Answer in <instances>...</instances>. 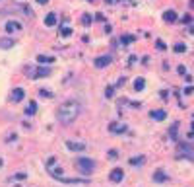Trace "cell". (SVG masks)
<instances>
[{
	"label": "cell",
	"instance_id": "cell-8",
	"mask_svg": "<svg viewBox=\"0 0 194 187\" xmlns=\"http://www.w3.org/2000/svg\"><path fill=\"white\" fill-rule=\"evenodd\" d=\"M150 117H151V119H155V121H163V119L167 117V113H165L163 109H155V111H151V113H150Z\"/></svg>",
	"mask_w": 194,
	"mask_h": 187
},
{
	"label": "cell",
	"instance_id": "cell-14",
	"mask_svg": "<svg viewBox=\"0 0 194 187\" xmlns=\"http://www.w3.org/2000/svg\"><path fill=\"white\" fill-rule=\"evenodd\" d=\"M20 27H22V25H20L18 22H8V23H6V31H8V33H14V31H18Z\"/></svg>",
	"mask_w": 194,
	"mask_h": 187
},
{
	"label": "cell",
	"instance_id": "cell-37",
	"mask_svg": "<svg viewBox=\"0 0 194 187\" xmlns=\"http://www.w3.org/2000/svg\"><path fill=\"white\" fill-rule=\"evenodd\" d=\"M192 134H194V123H192V131H190V136H192Z\"/></svg>",
	"mask_w": 194,
	"mask_h": 187
},
{
	"label": "cell",
	"instance_id": "cell-21",
	"mask_svg": "<svg viewBox=\"0 0 194 187\" xmlns=\"http://www.w3.org/2000/svg\"><path fill=\"white\" fill-rule=\"evenodd\" d=\"M173 49H175V53H184V51H186V45L184 43H177Z\"/></svg>",
	"mask_w": 194,
	"mask_h": 187
},
{
	"label": "cell",
	"instance_id": "cell-32",
	"mask_svg": "<svg viewBox=\"0 0 194 187\" xmlns=\"http://www.w3.org/2000/svg\"><path fill=\"white\" fill-rule=\"evenodd\" d=\"M25 177H27L25 174H16V176H14V179H25Z\"/></svg>",
	"mask_w": 194,
	"mask_h": 187
},
{
	"label": "cell",
	"instance_id": "cell-35",
	"mask_svg": "<svg viewBox=\"0 0 194 187\" xmlns=\"http://www.w3.org/2000/svg\"><path fill=\"white\" fill-rule=\"evenodd\" d=\"M95 18L99 20V22H105V18H103V14H95Z\"/></svg>",
	"mask_w": 194,
	"mask_h": 187
},
{
	"label": "cell",
	"instance_id": "cell-7",
	"mask_svg": "<svg viewBox=\"0 0 194 187\" xmlns=\"http://www.w3.org/2000/svg\"><path fill=\"white\" fill-rule=\"evenodd\" d=\"M66 146H68V150H76V152L86 150V144H84V142H74V140H68V142H66Z\"/></svg>",
	"mask_w": 194,
	"mask_h": 187
},
{
	"label": "cell",
	"instance_id": "cell-11",
	"mask_svg": "<svg viewBox=\"0 0 194 187\" xmlns=\"http://www.w3.org/2000/svg\"><path fill=\"white\" fill-rule=\"evenodd\" d=\"M12 47H14V39H10V37L0 39V49H12Z\"/></svg>",
	"mask_w": 194,
	"mask_h": 187
},
{
	"label": "cell",
	"instance_id": "cell-9",
	"mask_svg": "<svg viewBox=\"0 0 194 187\" xmlns=\"http://www.w3.org/2000/svg\"><path fill=\"white\" fill-rule=\"evenodd\" d=\"M126 129H128L126 125H119V123H111L109 125V131L111 132H124Z\"/></svg>",
	"mask_w": 194,
	"mask_h": 187
},
{
	"label": "cell",
	"instance_id": "cell-16",
	"mask_svg": "<svg viewBox=\"0 0 194 187\" xmlns=\"http://www.w3.org/2000/svg\"><path fill=\"white\" fill-rule=\"evenodd\" d=\"M153 179H155V181H159V183H161V181H167V176H165V174H163L161 170H157V172H155V174H153Z\"/></svg>",
	"mask_w": 194,
	"mask_h": 187
},
{
	"label": "cell",
	"instance_id": "cell-19",
	"mask_svg": "<svg viewBox=\"0 0 194 187\" xmlns=\"http://www.w3.org/2000/svg\"><path fill=\"white\" fill-rule=\"evenodd\" d=\"M37 61H39V63H45V65H51L54 59H53V57H47V55H39V57H37Z\"/></svg>",
	"mask_w": 194,
	"mask_h": 187
},
{
	"label": "cell",
	"instance_id": "cell-17",
	"mask_svg": "<svg viewBox=\"0 0 194 187\" xmlns=\"http://www.w3.org/2000/svg\"><path fill=\"white\" fill-rule=\"evenodd\" d=\"M177 131H179V123H173V125H171V129H169V136H171L173 140L177 138Z\"/></svg>",
	"mask_w": 194,
	"mask_h": 187
},
{
	"label": "cell",
	"instance_id": "cell-10",
	"mask_svg": "<svg viewBox=\"0 0 194 187\" xmlns=\"http://www.w3.org/2000/svg\"><path fill=\"white\" fill-rule=\"evenodd\" d=\"M181 152H183V154L186 156V158H190V160L194 158V150H192V148H190V146H188L186 142H184V144H181Z\"/></svg>",
	"mask_w": 194,
	"mask_h": 187
},
{
	"label": "cell",
	"instance_id": "cell-28",
	"mask_svg": "<svg viewBox=\"0 0 194 187\" xmlns=\"http://www.w3.org/2000/svg\"><path fill=\"white\" fill-rule=\"evenodd\" d=\"M109 158H111V160H117V158H119V152H117V150H111V152H109Z\"/></svg>",
	"mask_w": 194,
	"mask_h": 187
},
{
	"label": "cell",
	"instance_id": "cell-3",
	"mask_svg": "<svg viewBox=\"0 0 194 187\" xmlns=\"http://www.w3.org/2000/svg\"><path fill=\"white\" fill-rule=\"evenodd\" d=\"M111 55H103V57H97L95 61H93V65L97 66V68H105V66H109L111 65Z\"/></svg>",
	"mask_w": 194,
	"mask_h": 187
},
{
	"label": "cell",
	"instance_id": "cell-24",
	"mask_svg": "<svg viewBox=\"0 0 194 187\" xmlns=\"http://www.w3.org/2000/svg\"><path fill=\"white\" fill-rule=\"evenodd\" d=\"M155 47H157V49H159V51H167V45L163 43L161 39H157V41H155Z\"/></svg>",
	"mask_w": 194,
	"mask_h": 187
},
{
	"label": "cell",
	"instance_id": "cell-1",
	"mask_svg": "<svg viewBox=\"0 0 194 187\" xmlns=\"http://www.w3.org/2000/svg\"><path fill=\"white\" fill-rule=\"evenodd\" d=\"M80 109H82L80 103L74 101V99H70V101H64V103L56 109V117H58L60 123H66V125H68V123H72L76 117L80 115Z\"/></svg>",
	"mask_w": 194,
	"mask_h": 187
},
{
	"label": "cell",
	"instance_id": "cell-27",
	"mask_svg": "<svg viewBox=\"0 0 194 187\" xmlns=\"http://www.w3.org/2000/svg\"><path fill=\"white\" fill-rule=\"evenodd\" d=\"M181 22H183V23H190V22H192V16H190V14H184Z\"/></svg>",
	"mask_w": 194,
	"mask_h": 187
},
{
	"label": "cell",
	"instance_id": "cell-13",
	"mask_svg": "<svg viewBox=\"0 0 194 187\" xmlns=\"http://www.w3.org/2000/svg\"><path fill=\"white\" fill-rule=\"evenodd\" d=\"M54 23H56V14H54V12L47 14V18H45V25H49V27H51V25H54Z\"/></svg>",
	"mask_w": 194,
	"mask_h": 187
},
{
	"label": "cell",
	"instance_id": "cell-22",
	"mask_svg": "<svg viewBox=\"0 0 194 187\" xmlns=\"http://www.w3.org/2000/svg\"><path fill=\"white\" fill-rule=\"evenodd\" d=\"M49 74H51V70H49V68H39V70H37V74H33V76H49Z\"/></svg>",
	"mask_w": 194,
	"mask_h": 187
},
{
	"label": "cell",
	"instance_id": "cell-2",
	"mask_svg": "<svg viewBox=\"0 0 194 187\" xmlns=\"http://www.w3.org/2000/svg\"><path fill=\"white\" fill-rule=\"evenodd\" d=\"M76 166H78V170H80L82 174H86V176H89V174L95 170V162H93L91 158H78V160H76Z\"/></svg>",
	"mask_w": 194,
	"mask_h": 187
},
{
	"label": "cell",
	"instance_id": "cell-12",
	"mask_svg": "<svg viewBox=\"0 0 194 187\" xmlns=\"http://www.w3.org/2000/svg\"><path fill=\"white\" fill-rule=\"evenodd\" d=\"M144 88H146V80H144V78H136V80H134V90H136V92H142Z\"/></svg>",
	"mask_w": 194,
	"mask_h": 187
},
{
	"label": "cell",
	"instance_id": "cell-30",
	"mask_svg": "<svg viewBox=\"0 0 194 187\" xmlns=\"http://www.w3.org/2000/svg\"><path fill=\"white\" fill-rule=\"evenodd\" d=\"M192 92H194V88H192V86H188V88H184V96H190Z\"/></svg>",
	"mask_w": 194,
	"mask_h": 187
},
{
	"label": "cell",
	"instance_id": "cell-5",
	"mask_svg": "<svg viewBox=\"0 0 194 187\" xmlns=\"http://www.w3.org/2000/svg\"><path fill=\"white\" fill-rule=\"evenodd\" d=\"M122 177H124V172H122L120 168H115V170L111 172V176H109V179H111L113 183H119V181H122Z\"/></svg>",
	"mask_w": 194,
	"mask_h": 187
},
{
	"label": "cell",
	"instance_id": "cell-29",
	"mask_svg": "<svg viewBox=\"0 0 194 187\" xmlns=\"http://www.w3.org/2000/svg\"><path fill=\"white\" fill-rule=\"evenodd\" d=\"M39 96H45V98H51L53 94H51L49 90H41V92H39Z\"/></svg>",
	"mask_w": 194,
	"mask_h": 187
},
{
	"label": "cell",
	"instance_id": "cell-15",
	"mask_svg": "<svg viewBox=\"0 0 194 187\" xmlns=\"http://www.w3.org/2000/svg\"><path fill=\"white\" fill-rule=\"evenodd\" d=\"M132 41H136V35H130V33H126V35H122V37H120V43H122V45H130Z\"/></svg>",
	"mask_w": 194,
	"mask_h": 187
},
{
	"label": "cell",
	"instance_id": "cell-26",
	"mask_svg": "<svg viewBox=\"0 0 194 187\" xmlns=\"http://www.w3.org/2000/svg\"><path fill=\"white\" fill-rule=\"evenodd\" d=\"M113 92H115V88H113V86H107V90H105V98H113Z\"/></svg>",
	"mask_w": 194,
	"mask_h": 187
},
{
	"label": "cell",
	"instance_id": "cell-20",
	"mask_svg": "<svg viewBox=\"0 0 194 187\" xmlns=\"http://www.w3.org/2000/svg\"><path fill=\"white\" fill-rule=\"evenodd\" d=\"M144 162H146V158H144V156H138V158H130V164H132V166H142Z\"/></svg>",
	"mask_w": 194,
	"mask_h": 187
},
{
	"label": "cell",
	"instance_id": "cell-33",
	"mask_svg": "<svg viewBox=\"0 0 194 187\" xmlns=\"http://www.w3.org/2000/svg\"><path fill=\"white\" fill-rule=\"evenodd\" d=\"M136 61H138V59H136V57L132 55V57H130V59H128V65H134V63H136Z\"/></svg>",
	"mask_w": 194,
	"mask_h": 187
},
{
	"label": "cell",
	"instance_id": "cell-18",
	"mask_svg": "<svg viewBox=\"0 0 194 187\" xmlns=\"http://www.w3.org/2000/svg\"><path fill=\"white\" fill-rule=\"evenodd\" d=\"M35 111H37V103H35V101H29V105H27L25 113H27V115H35Z\"/></svg>",
	"mask_w": 194,
	"mask_h": 187
},
{
	"label": "cell",
	"instance_id": "cell-31",
	"mask_svg": "<svg viewBox=\"0 0 194 187\" xmlns=\"http://www.w3.org/2000/svg\"><path fill=\"white\" fill-rule=\"evenodd\" d=\"M159 96H161V99H167V98H169V94H167L165 90H161V92H159Z\"/></svg>",
	"mask_w": 194,
	"mask_h": 187
},
{
	"label": "cell",
	"instance_id": "cell-23",
	"mask_svg": "<svg viewBox=\"0 0 194 187\" xmlns=\"http://www.w3.org/2000/svg\"><path fill=\"white\" fill-rule=\"evenodd\" d=\"M91 20H93V18H91L89 14H84V16H82V23H84V25H89Z\"/></svg>",
	"mask_w": 194,
	"mask_h": 187
},
{
	"label": "cell",
	"instance_id": "cell-4",
	"mask_svg": "<svg viewBox=\"0 0 194 187\" xmlns=\"http://www.w3.org/2000/svg\"><path fill=\"white\" fill-rule=\"evenodd\" d=\"M25 98V92H23L22 88H14L10 94V99L14 101V103H18V101H22V99Z\"/></svg>",
	"mask_w": 194,
	"mask_h": 187
},
{
	"label": "cell",
	"instance_id": "cell-34",
	"mask_svg": "<svg viewBox=\"0 0 194 187\" xmlns=\"http://www.w3.org/2000/svg\"><path fill=\"white\" fill-rule=\"evenodd\" d=\"M179 74H186V68H184V66H183V65L179 66Z\"/></svg>",
	"mask_w": 194,
	"mask_h": 187
},
{
	"label": "cell",
	"instance_id": "cell-36",
	"mask_svg": "<svg viewBox=\"0 0 194 187\" xmlns=\"http://www.w3.org/2000/svg\"><path fill=\"white\" fill-rule=\"evenodd\" d=\"M49 0H37V4H47Z\"/></svg>",
	"mask_w": 194,
	"mask_h": 187
},
{
	"label": "cell",
	"instance_id": "cell-6",
	"mask_svg": "<svg viewBox=\"0 0 194 187\" xmlns=\"http://www.w3.org/2000/svg\"><path fill=\"white\" fill-rule=\"evenodd\" d=\"M163 20H165L167 23H175L177 20H179V16H177L175 10H165L163 12Z\"/></svg>",
	"mask_w": 194,
	"mask_h": 187
},
{
	"label": "cell",
	"instance_id": "cell-25",
	"mask_svg": "<svg viewBox=\"0 0 194 187\" xmlns=\"http://www.w3.org/2000/svg\"><path fill=\"white\" fill-rule=\"evenodd\" d=\"M60 33H62V37H70V35H72V29H70V27H62Z\"/></svg>",
	"mask_w": 194,
	"mask_h": 187
}]
</instances>
